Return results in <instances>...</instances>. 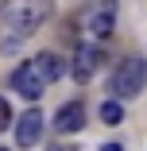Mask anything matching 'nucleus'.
I'll list each match as a JSON object with an SVG mask.
<instances>
[{"label":"nucleus","mask_w":147,"mask_h":151,"mask_svg":"<svg viewBox=\"0 0 147 151\" xmlns=\"http://www.w3.org/2000/svg\"><path fill=\"white\" fill-rule=\"evenodd\" d=\"M85 128V105L81 101H70L54 112V132H81Z\"/></svg>","instance_id":"423d86ee"},{"label":"nucleus","mask_w":147,"mask_h":151,"mask_svg":"<svg viewBox=\"0 0 147 151\" xmlns=\"http://www.w3.org/2000/svg\"><path fill=\"white\" fill-rule=\"evenodd\" d=\"M50 151H77V147H70V143H58V147H50Z\"/></svg>","instance_id":"f8f14e48"},{"label":"nucleus","mask_w":147,"mask_h":151,"mask_svg":"<svg viewBox=\"0 0 147 151\" xmlns=\"http://www.w3.org/2000/svg\"><path fill=\"white\" fill-rule=\"evenodd\" d=\"M43 85H47V78L39 74L35 62H23V66L12 74V89H16V93H23L27 101H35V97L43 93Z\"/></svg>","instance_id":"20e7f679"},{"label":"nucleus","mask_w":147,"mask_h":151,"mask_svg":"<svg viewBox=\"0 0 147 151\" xmlns=\"http://www.w3.org/2000/svg\"><path fill=\"white\" fill-rule=\"evenodd\" d=\"M112 27H116V4H112V0H105V4H97V8L85 12V31H89L93 39H108Z\"/></svg>","instance_id":"7ed1b4c3"},{"label":"nucleus","mask_w":147,"mask_h":151,"mask_svg":"<svg viewBox=\"0 0 147 151\" xmlns=\"http://www.w3.org/2000/svg\"><path fill=\"white\" fill-rule=\"evenodd\" d=\"M97 66H101V50H97V47H85V43H81V47L74 50V78H77V81H89Z\"/></svg>","instance_id":"0eeeda50"},{"label":"nucleus","mask_w":147,"mask_h":151,"mask_svg":"<svg viewBox=\"0 0 147 151\" xmlns=\"http://www.w3.org/2000/svg\"><path fill=\"white\" fill-rule=\"evenodd\" d=\"M4 4H8V0H0V8H4Z\"/></svg>","instance_id":"ddd939ff"},{"label":"nucleus","mask_w":147,"mask_h":151,"mask_svg":"<svg viewBox=\"0 0 147 151\" xmlns=\"http://www.w3.org/2000/svg\"><path fill=\"white\" fill-rule=\"evenodd\" d=\"M8 124H12V109H8V101H4V97H0V132H4Z\"/></svg>","instance_id":"9d476101"},{"label":"nucleus","mask_w":147,"mask_h":151,"mask_svg":"<svg viewBox=\"0 0 147 151\" xmlns=\"http://www.w3.org/2000/svg\"><path fill=\"white\" fill-rule=\"evenodd\" d=\"M50 12H54V0H23L19 8H12L8 23H12V31H16V35H31L39 23H47Z\"/></svg>","instance_id":"f03ea898"},{"label":"nucleus","mask_w":147,"mask_h":151,"mask_svg":"<svg viewBox=\"0 0 147 151\" xmlns=\"http://www.w3.org/2000/svg\"><path fill=\"white\" fill-rule=\"evenodd\" d=\"M0 151H8V147H0Z\"/></svg>","instance_id":"4468645a"},{"label":"nucleus","mask_w":147,"mask_h":151,"mask_svg":"<svg viewBox=\"0 0 147 151\" xmlns=\"http://www.w3.org/2000/svg\"><path fill=\"white\" fill-rule=\"evenodd\" d=\"M143 85H147V62L143 58H124L112 70V93L116 97H136Z\"/></svg>","instance_id":"f257e3e1"},{"label":"nucleus","mask_w":147,"mask_h":151,"mask_svg":"<svg viewBox=\"0 0 147 151\" xmlns=\"http://www.w3.org/2000/svg\"><path fill=\"white\" fill-rule=\"evenodd\" d=\"M101 120H105V124H120V120H124V105L120 101H105L101 105Z\"/></svg>","instance_id":"1a4fd4ad"},{"label":"nucleus","mask_w":147,"mask_h":151,"mask_svg":"<svg viewBox=\"0 0 147 151\" xmlns=\"http://www.w3.org/2000/svg\"><path fill=\"white\" fill-rule=\"evenodd\" d=\"M43 136V112L39 109H27L19 120H16V143L19 147H35Z\"/></svg>","instance_id":"39448f33"},{"label":"nucleus","mask_w":147,"mask_h":151,"mask_svg":"<svg viewBox=\"0 0 147 151\" xmlns=\"http://www.w3.org/2000/svg\"><path fill=\"white\" fill-rule=\"evenodd\" d=\"M101 151H124V147H120V143H105Z\"/></svg>","instance_id":"9b49d317"},{"label":"nucleus","mask_w":147,"mask_h":151,"mask_svg":"<svg viewBox=\"0 0 147 151\" xmlns=\"http://www.w3.org/2000/svg\"><path fill=\"white\" fill-rule=\"evenodd\" d=\"M35 66H39V74H43L47 81H58V78H62V58H58L54 50H43V54L35 58Z\"/></svg>","instance_id":"6e6552de"}]
</instances>
